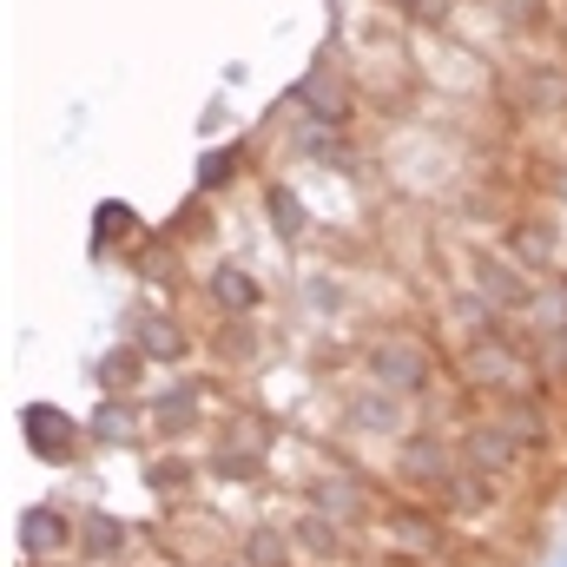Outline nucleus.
<instances>
[{
    "mask_svg": "<svg viewBox=\"0 0 567 567\" xmlns=\"http://www.w3.org/2000/svg\"><path fill=\"white\" fill-rule=\"evenodd\" d=\"M93 435H106V442H126V435H133V416H126L120 403H106V410L93 416Z\"/></svg>",
    "mask_w": 567,
    "mask_h": 567,
    "instance_id": "nucleus-9",
    "label": "nucleus"
},
{
    "mask_svg": "<svg viewBox=\"0 0 567 567\" xmlns=\"http://www.w3.org/2000/svg\"><path fill=\"white\" fill-rule=\"evenodd\" d=\"M212 290H218L225 310H251V303H258V278H251L245 265H225V271L212 278Z\"/></svg>",
    "mask_w": 567,
    "mask_h": 567,
    "instance_id": "nucleus-5",
    "label": "nucleus"
},
{
    "mask_svg": "<svg viewBox=\"0 0 567 567\" xmlns=\"http://www.w3.org/2000/svg\"><path fill=\"white\" fill-rule=\"evenodd\" d=\"M245 555H251V567H284L278 535H251V542H245Z\"/></svg>",
    "mask_w": 567,
    "mask_h": 567,
    "instance_id": "nucleus-12",
    "label": "nucleus"
},
{
    "mask_svg": "<svg viewBox=\"0 0 567 567\" xmlns=\"http://www.w3.org/2000/svg\"><path fill=\"white\" fill-rule=\"evenodd\" d=\"M27 435H40L33 449H40L47 462H60V455L73 449V423H66L60 410H27Z\"/></svg>",
    "mask_w": 567,
    "mask_h": 567,
    "instance_id": "nucleus-3",
    "label": "nucleus"
},
{
    "mask_svg": "<svg viewBox=\"0 0 567 567\" xmlns=\"http://www.w3.org/2000/svg\"><path fill=\"white\" fill-rule=\"evenodd\" d=\"M140 337H145V357H178V330H172V323L145 317V323H140Z\"/></svg>",
    "mask_w": 567,
    "mask_h": 567,
    "instance_id": "nucleus-7",
    "label": "nucleus"
},
{
    "mask_svg": "<svg viewBox=\"0 0 567 567\" xmlns=\"http://www.w3.org/2000/svg\"><path fill=\"white\" fill-rule=\"evenodd\" d=\"M113 548H120V522L93 515V522H86V555H113Z\"/></svg>",
    "mask_w": 567,
    "mask_h": 567,
    "instance_id": "nucleus-8",
    "label": "nucleus"
},
{
    "mask_svg": "<svg viewBox=\"0 0 567 567\" xmlns=\"http://www.w3.org/2000/svg\"><path fill=\"white\" fill-rule=\"evenodd\" d=\"M231 165H238V152H212V158H205V185H225Z\"/></svg>",
    "mask_w": 567,
    "mask_h": 567,
    "instance_id": "nucleus-19",
    "label": "nucleus"
},
{
    "mask_svg": "<svg viewBox=\"0 0 567 567\" xmlns=\"http://www.w3.org/2000/svg\"><path fill=\"white\" fill-rule=\"evenodd\" d=\"M370 370H377V383H383V390H396V396L429 390V357L410 343V337H383V343L370 350Z\"/></svg>",
    "mask_w": 567,
    "mask_h": 567,
    "instance_id": "nucleus-1",
    "label": "nucleus"
},
{
    "mask_svg": "<svg viewBox=\"0 0 567 567\" xmlns=\"http://www.w3.org/2000/svg\"><path fill=\"white\" fill-rule=\"evenodd\" d=\"M20 535H27V548H33V555H53V548H66V542H73V528H66L53 508H33Z\"/></svg>",
    "mask_w": 567,
    "mask_h": 567,
    "instance_id": "nucleus-4",
    "label": "nucleus"
},
{
    "mask_svg": "<svg viewBox=\"0 0 567 567\" xmlns=\"http://www.w3.org/2000/svg\"><path fill=\"white\" fill-rule=\"evenodd\" d=\"M403 7H416V13H423V7H435V0H403Z\"/></svg>",
    "mask_w": 567,
    "mask_h": 567,
    "instance_id": "nucleus-20",
    "label": "nucleus"
},
{
    "mask_svg": "<svg viewBox=\"0 0 567 567\" xmlns=\"http://www.w3.org/2000/svg\"><path fill=\"white\" fill-rule=\"evenodd\" d=\"M297 542H303L310 555H337V548H330V542H337V535H330V522H297Z\"/></svg>",
    "mask_w": 567,
    "mask_h": 567,
    "instance_id": "nucleus-11",
    "label": "nucleus"
},
{
    "mask_svg": "<svg viewBox=\"0 0 567 567\" xmlns=\"http://www.w3.org/2000/svg\"><path fill=\"white\" fill-rule=\"evenodd\" d=\"M133 370H140V350H126V357H106V363H100V383H126Z\"/></svg>",
    "mask_w": 567,
    "mask_h": 567,
    "instance_id": "nucleus-18",
    "label": "nucleus"
},
{
    "mask_svg": "<svg viewBox=\"0 0 567 567\" xmlns=\"http://www.w3.org/2000/svg\"><path fill=\"white\" fill-rule=\"evenodd\" d=\"M475 462H482V468H502V462H508V442H502L495 429H482V435H475Z\"/></svg>",
    "mask_w": 567,
    "mask_h": 567,
    "instance_id": "nucleus-10",
    "label": "nucleus"
},
{
    "mask_svg": "<svg viewBox=\"0 0 567 567\" xmlns=\"http://www.w3.org/2000/svg\"><path fill=\"white\" fill-rule=\"evenodd\" d=\"M317 508H323V515H343V508L357 515V495H350V488H337V482H323V488H317Z\"/></svg>",
    "mask_w": 567,
    "mask_h": 567,
    "instance_id": "nucleus-16",
    "label": "nucleus"
},
{
    "mask_svg": "<svg viewBox=\"0 0 567 567\" xmlns=\"http://www.w3.org/2000/svg\"><path fill=\"white\" fill-rule=\"evenodd\" d=\"M396 542H416V548H435V528L423 515H396Z\"/></svg>",
    "mask_w": 567,
    "mask_h": 567,
    "instance_id": "nucleus-13",
    "label": "nucleus"
},
{
    "mask_svg": "<svg viewBox=\"0 0 567 567\" xmlns=\"http://www.w3.org/2000/svg\"><path fill=\"white\" fill-rule=\"evenodd\" d=\"M297 100H303V113H310L317 126H343V120H350V93L337 86V73H330V66H310V73H303V86H297Z\"/></svg>",
    "mask_w": 567,
    "mask_h": 567,
    "instance_id": "nucleus-2",
    "label": "nucleus"
},
{
    "mask_svg": "<svg viewBox=\"0 0 567 567\" xmlns=\"http://www.w3.org/2000/svg\"><path fill=\"white\" fill-rule=\"evenodd\" d=\"M271 218L284 225V238H297V231H303V212L290 205V192H271Z\"/></svg>",
    "mask_w": 567,
    "mask_h": 567,
    "instance_id": "nucleus-14",
    "label": "nucleus"
},
{
    "mask_svg": "<svg viewBox=\"0 0 567 567\" xmlns=\"http://www.w3.org/2000/svg\"><path fill=\"white\" fill-rule=\"evenodd\" d=\"M390 396H396V390H383V396H363V403H357V423H396Z\"/></svg>",
    "mask_w": 567,
    "mask_h": 567,
    "instance_id": "nucleus-15",
    "label": "nucleus"
},
{
    "mask_svg": "<svg viewBox=\"0 0 567 567\" xmlns=\"http://www.w3.org/2000/svg\"><path fill=\"white\" fill-rule=\"evenodd\" d=\"M192 410H198L192 396H165V403H158V423H165V429H185V423H192Z\"/></svg>",
    "mask_w": 567,
    "mask_h": 567,
    "instance_id": "nucleus-17",
    "label": "nucleus"
},
{
    "mask_svg": "<svg viewBox=\"0 0 567 567\" xmlns=\"http://www.w3.org/2000/svg\"><path fill=\"white\" fill-rule=\"evenodd\" d=\"M442 468V449L429 442V435H416L410 449H403V475H435Z\"/></svg>",
    "mask_w": 567,
    "mask_h": 567,
    "instance_id": "nucleus-6",
    "label": "nucleus"
}]
</instances>
